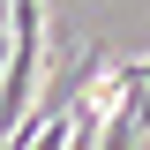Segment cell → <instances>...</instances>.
I'll use <instances>...</instances> for the list:
<instances>
[{
    "label": "cell",
    "mask_w": 150,
    "mask_h": 150,
    "mask_svg": "<svg viewBox=\"0 0 150 150\" xmlns=\"http://www.w3.org/2000/svg\"><path fill=\"white\" fill-rule=\"evenodd\" d=\"M38 68H45V8L38 0H8V53H0V143L15 135V120L38 98Z\"/></svg>",
    "instance_id": "6da1fadb"
},
{
    "label": "cell",
    "mask_w": 150,
    "mask_h": 150,
    "mask_svg": "<svg viewBox=\"0 0 150 150\" xmlns=\"http://www.w3.org/2000/svg\"><path fill=\"white\" fill-rule=\"evenodd\" d=\"M135 83H150V60H120L112 68V90H135Z\"/></svg>",
    "instance_id": "7a4b0ae2"
}]
</instances>
